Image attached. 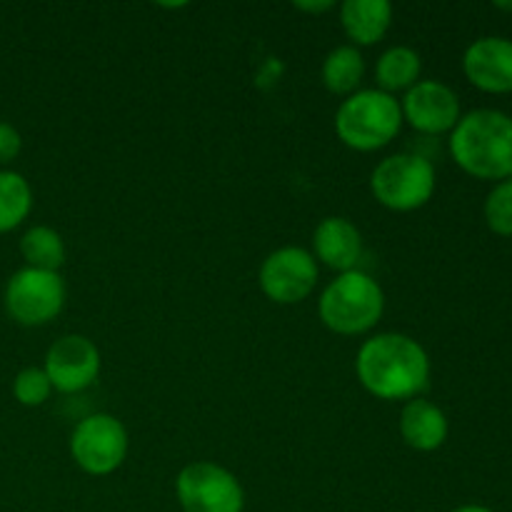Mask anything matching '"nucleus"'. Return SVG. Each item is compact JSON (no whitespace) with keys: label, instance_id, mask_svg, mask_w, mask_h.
Here are the masks:
<instances>
[{"label":"nucleus","instance_id":"obj_1","mask_svg":"<svg viewBox=\"0 0 512 512\" xmlns=\"http://www.w3.org/2000/svg\"><path fill=\"white\" fill-rule=\"evenodd\" d=\"M363 388L378 400H415L430 383V358L423 345L403 333H380L365 340L355 358Z\"/></svg>","mask_w":512,"mask_h":512},{"label":"nucleus","instance_id":"obj_2","mask_svg":"<svg viewBox=\"0 0 512 512\" xmlns=\"http://www.w3.org/2000/svg\"><path fill=\"white\" fill-rule=\"evenodd\" d=\"M450 155L468 175L480 180L512 178V118L480 108L460 115L450 133Z\"/></svg>","mask_w":512,"mask_h":512},{"label":"nucleus","instance_id":"obj_3","mask_svg":"<svg viewBox=\"0 0 512 512\" xmlns=\"http://www.w3.org/2000/svg\"><path fill=\"white\" fill-rule=\"evenodd\" d=\"M400 128H403L400 100L378 88L348 95L335 113V133L358 153L385 148L398 138Z\"/></svg>","mask_w":512,"mask_h":512},{"label":"nucleus","instance_id":"obj_4","mask_svg":"<svg viewBox=\"0 0 512 512\" xmlns=\"http://www.w3.org/2000/svg\"><path fill=\"white\" fill-rule=\"evenodd\" d=\"M320 320L338 335H363L380 323L385 313V293L378 280L363 270L340 273L320 293Z\"/></svg>","mask_w":512,"mask_h":512},{"label":"nucleus","instance_id":"obj_5","mask_svg":"<svg viewBox=\"0 0 512 512\" xmlns=\"http://www.w3.org/2000/svg\"><path fill=\"white\" fill-rule=\"evenodd\" d=\"M435 180V168L425 155L395 153L375 165L370 190L383 208L410 213L433 198Z\"/></svg>","mask_w":512,"mask_h":512},{"label":"nucleus","instance_id":"obj_6","mask_svg":"<svg viewBox=\"0 0 512 512\" xmlns=\"http://www.w3.org/2000/svg\"><path fill=\"white\" fill-rule=\"evenodd\" d=\"M10 318L25 328L48 325L60 315L65 305V283L60 273L35 268H20L10 275L3 295Z\"/></svg>","mask_w":512,"mask_h":512},{"label":"nucleus","instance_id":"obj_7","mask_svg":"<svg viewBox=\"0 0 512 512\" xmlns=\"http://www.w3.org/2000/svg\"><path fill=\"white\" fill-rule=\"evenodd\" d=\"M175 495L183 512H243L245 490L228 468L218 463L185 465L175 480Z\"/></svg>","mask_w":512,"mask_h":512},{"label":"nucleus","instance_id":"obj_8","mask_svg":"<svg viewBox=\"0 0 512 512\" xmlns=\"http://www.w3.org/2000/svg\"><path fill=\"white\" fill-rule=\"evenodd\" d=\"M70 455L83 473L105 478L115 473L128 455V430L115 415H88L70 435Z\"/></svg>","mask_w":512,"mask_h":512},{"label":"nucleus","instance_id":"obj_9","mask_svg":"<svg viewBox=\"0 0 512 512\" xmlns=\"http://www.w3.org/2000/svg\"><path fill=\"white\" fill-rule=\"evenodd\" d=\"M318 260L305 248H278L260 265V290L278 305L303 303L318 285Z\"/></svg>","mask_w":512,"mask_h":512},{"label":"nucleus","instance_id":"obj_10","mask_svg":"<svg viewBox=\"0 0 512 512\" xmlns=\"http://www.w3.org/2000/svg\"><path fill=\"white\" fill-rule=\"evenodd\" d=\"M43 370L58 393H83L100 375V350L85 335H63L45 353Z\"/></svg>","mask_w":512,"mask_h":512},{"label":"nucleus","instance_id":"obj_11","mask_svg":"<svg viewBox=\"0 0 512 512\" xmlns=\"http://www.w3.org/2000/svg\"><path fill=\"white\" fill-rule=\"evenodd\" d=\"M403 123L423 135L453 133L460 120V100L440 80H418L400 100Z\"/></svg>","mask_w":512,"mask_h":512},{"label":"nucleus","instance_id":"obj_12","mask_svg":"<svg viewBox=\"0 0 512 512\" xmlns=\"http://www.w3.org/2000/svg\"><path fill=\"white\" fill-rule=\"evenodd\" d=\"M465 78L485 93H512V40L488 35L465 50Z\"/></svg>","mask_w":512,"mask_h":512},{"label":"nucleus","instance_id":"obj_13","mask_svg":"<svg viewBox=\"0 0 512 512\" xmlns=\"http://www.w3.org/2000/svg\"><path fill=\"white\" fill-rule=\"evenodd\" d=\"M313 258L338 273L358 270L363 258V235L348 218H323L313 230Z\"/></svg>","mask_w":512,"mask_h":512},{"label":"nucleus","instance_id":"obj_14","mask_svg":"<svg viewBox=\"0 0 512 512\" xmlns=\"http://www.w3.org/2000/svg\"><path fill=\"white\" fill-rule=\"evenodd\" d=\"M448 418L435 403L423 398L408 400L400 410V435L405 445L420 453H433L448 440Z\"/></svg>","mask_w":512,"mask_h":512},{"label":"nucleus","instance_id":"obj_15","mask_svg":"<svg viewBox=\"0 0 512 512\" xmlns=\"http://www.w3.org/2000/svg\"><path fill=\"white\" fill-rule=\"evenodd\" d=\"M340 23L350 45H375L393 25V5L388 0H345L340 5Z\"/></svg>","mask_w":512,"mask_h":512},{"label":"nucleus","instance_id":"obj_16","mask_svg":"<svg viewBox=\"0 0 512 512\" xmlns=\"http://www.w3.org/2000/svg\"><path fill=\"white\" fill-rule=\"evenodd\" d=\"M420 70H423V60H420L418 50L408 48V45H393L380 55L378 65H375L378 90L388 95L400 93V90L408 93L420 80Z\"/></svg>","mask_w":512,"mask_h":512},{"label":"nucleus","instance_id":"obj_17","mask_svg":"<svg viewBox=\"0 0 512 512\" xmlns=\"http://www.w3.org/2000/svg\"><path fill=\"white\" fill-rule=\"evenodd\" d=\"M365 75V58L355 45H338L323 63V83L333 95L358 93Z\"/></svg>","mask_w":512,"mask_h":512},{"label":"nucleus","instance_id":"obj_18","mask_svg":"<svg viewBox=\"0 0 512 512\" xmlns=\"http://www.w3.org/2000/svg\"><path fill=\"white\" fill-rule=\"evenodd\" d=\"M20 255L28 268L58 273L65 263V243L58 230L48 225H33L20 238Z\"/></svg>","mask_w":512,"mask_h":512},{"label":"nucleus","instance_id":"obj_19","mask_svg":"<svg viewBox=\"0 0 512 512\" xmlns=\"http://www.w3.org/2000/svg\"><path fill=\"white\" fill-rule=\"evenodd\" d=\"M33 208L30 183L15 170H0V233L18 228Z\"/></svg>","mask_w":512,"mask_h":512},{"label":"nucleus","instance_id":"obj_20","mask_svg":"<svg viewBox=\"0 0 512 512\" xmlns=\"http://www.w3.org/2000/svg\"><path fill=\"white\" fill-rule=\"evenodd\" d=\"M485 223L503 238L512 235V178L490 190L488 200H485Z\"/></svg>","mask_w":512,"mask_h":512},{"label":"nucleus","instance_id":"obj_21","mask_svg":"<svg viewBox=\"0 0 512 512\" xmlns=\"http://www.w3.org/2000/svg\"><path fill=\"white\" fill-rule=\"evenodd\" d=\"M53 393L48 375L43 368H23L13 380V395L25 408H38Z\"/></svg>","mask_w":512,"mask_h":512},{"label":"nucleus","instance_id":"obj_22","mask_svg":"<svg viewBox=\"0 0 512 512\" xmlns=\"http://www.w3.org/2000/svg\"><path fill=\"white\" fill-rule=\"evenodd\" d=\"M20 150H23V138H20V133L10 123L0 120V165L13 163L20 155Z\"/></svg>","mask_w":512,"mask_h":512},{"label":"nucleus","instance_id":"obj_23","mask_svg":"<svg viewBox=\"0 0 512 512\" xmlns=\"http://www.w3.org/2000/svg\"><path fill=\"white\" fill-rule=\"evenodd\" d=\"M295 8L298 10H305V13H325V10H330L333 8V3H330V0H323V3H293Z\"/></svg>","mask_w":512,"mask_h":512},{"label":"nucleus","instance_id":"obj_24","mask_svg":"<svg viewBox=\"0 0 512 512\" xmlns=\"http://www.w3.org/2000/svg\"><path fill=\"white\" fill-rule=\"evenodd\" d=\"M453 512H495V510L485 508V505H463V508H455Z\"/></svg>","mask_w":512,"mask_h":512},{"label":"nucleus","instance_id":"obj_25","mask_svg":"<svg viewBox=\"0 0 512 512\" xmlns=\"http://www.w3.org/2000/svg\"><path fill=\"white\" fill-rule=\"evenodd\" d=\"M500 10H512V3H498Z\"/></svg>","mask_w":512,"mask_h":512}]
</instances>
